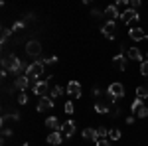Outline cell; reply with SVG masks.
Listing matches in <instances>:
<instances>
[{"instance_id": "obj_2", "label": "cell", "mask_w": 148, "mask_h": 146, "mask_svg": "<svg viewBox=\"0 0 148 146\" xmlns=\"http://www.w3.org/2000/svg\"><path fill=\"white\" fill-rule=\"evenodd\" d=\"M44 67H46L44 59H36L32 65L26 67V75H28V79H30L32 83H36V79L40 77V75H44Z\"/></svg>"}, {"instance_id": "obj_17", "label": "cell", "mask_w": 148, "mask_h": 146, "mask_svg": "<svg viewBox=\"0 0 148 146\" xmlns=\"http://www.w3.org/2000/svg\"><path fill=\"white\" fill-rule=\"evenodd\" d=\"M61 142H63V134H61L59 130H56V132H49V134H47V144L57 146V144H61Z\"/></svg>"}, {"instance_id": "obj_27", "label": "cell", "mask_w": 148, "mask_h": 146, "mask_svg": "<svg viewBox=\"0 0 148 146\" xmlns=\"http://www.w3.org/2000/svg\"><path fill=\"white\" fill-rule=\"evenodd\" d=\"M12 34V30H8V28H2V40H0V42H2V45L6 44V40H8V36Z\"/></svg>"}, {"instance_id": "obj_38", "label": "cell", "mask_w": 148, "mask_h": 146, "mask_svg": "<svg viewBox=\"0 0 148 146\" xmlns=\"http://www.w3.org/2000/svg\"><path fill=\"white\" fill-rule=\"evenodd\" d=\"M111 117H119V107H114L113 111H111Z\"/></svg>"}, {"instance_id": "obj_20", "label": "cell", "mask_w": 148, "mask_h": 146, "mask_svg": "<svg viewBox=\"0 0 148 146\" xmlns=\"http://www.w3.org/2000/svg\"><path fill=\"white\" fill-rule=\"evenodd\" d=\"M95 111L99 112V114H107V112H111V107L105 101H97L95 103Z\"/></svg>"}, {"instance_id": "obj_29", "label": "cell", "mask_w": 148, "mask_h": 146, "mask_svg": "<svg viewBox=\"0 0 148 146\" xmlns=\"http://www.w3.org/2000/svg\"><path fill=\"white\" fill-rule=\"evenodd\" d=\"M24 26H26V20H18V22L12 26V32H16V30H22Z\"/></svg>"}, {"instance_id": "obj_33", "label": "cell", "mask_w": 148, "mask_h": 146, "mask_svg": "<svg viewBox=\"0 0 148 146\" xmlns=\"http://www.w3.org/2000/svg\"><path fill=\"white\" fill-rule=\"evenodd\" d=\"M56 61H57L56 56H51V57H47V59H44V63H46V65H51V63H56Z\"/></svg>"}, {"instance_id": "obj_37", "label": "cell", "mask_w": 148, "mask_h": 146, "mask_svg": "<svg viewBox=\"0 0 148 146\" xmlns=\"http://www.w3.org/2000/svg\"><path fill=\"white\" fill-rule=\"evenodd\" d=\"M134 123V114H130V117H126V124H132Z\"/></svg>"}, {"instance_id": "obj_7", "label": "cell", "mask_w": 148, "mask_h": 146, "mask_svg": "<svg viewBox=\"0 0 148 146\" xmlns=\"http://www.w3.org/2000/svg\"><path fill=\"white\" fill-rule=\"evenodd\" d=\"M114 30H116V22L107 20V24H103V28H101V34L105 38H109V40H114Z\"/></svg>"}, {"instance_id": "obj_18", "label": "cell", "mask_w": 148, "mask_h": 146, "mask_svg": "<svg viewBox=\"0 0 148 146\" xmlns=\"http://www.w3.org/2000/svg\"><path fill=\"white\" fill-rule=\"evenodd\" d=\"M81 136H83L85 140H93V142H97V140H99V136H97V128H91V126H89V128H85V130L81 132Z\"/></svg>"}, {"instance_id": "obj_30", "label": "cell", "mask_w": 148, "mask_h": 146, "mask_svg": "<svg viewBox=\"0 0 148 146\" xmlns=\"http://www.w3.org/2000/svg\"><path fill=\"white\" fill-rule=\"evenodd\" d=\"M65 112H67V114H73V112H75V107H73V103H71V101L65 103Z\"/></svg>"}, {"instance_id": "obj_5", "label": "cell", "mask_w": 148, "mask_h": 146, "mask_svg": "<svg viewBox=\"0 0 148 146\" xmlns=\"http://www.w3.org/2000/svg\"><path fill=\"white\" fill-rule=\"evenodd\" d=\"M121 20H123V24H138L140 16H138V12H136V10H132V8H126V10L121 12Z\"/></svg>"}, {"instance_id": "obj_25", "label": "cell", "mask_w": 148, "mask_h": 146, "mask_svg": "<svg viewBox=\"0 0 148 146\" xmlns=\"http://www.w3.org/2000/svg\"><path fill=\"white\" fill-rule=\"evenodd\" d=\"M97 136H99V138H107V136H109V130H107L105 126H97Z\"/></svg>"}, {"instance_id": "obj_19", "label": "cell", "mask_w": 148, "mask_h": 146, "mask_svg": "<svg viewBox=\"0 0 148 146\" xmlns=\"http://www.w3.org/2000/svg\"><path fill=\"white\" fill-rule=\"evenodd\" d=\"M46 126H47V128H51L53 132H56V130L61 132V124H59V121H57L56 117H47V119H46Z\"/></svg>"}, {"instance_id": "obj_21", "label": "cell", "mask_w": 148, "mask_h": 146, "mask_svg": "<svg viewBox=\"0 0 148 146\" xmlns=\"http://www.w3.org/2000/svg\"><path fill=\"white\" fill-rule=\"evenodd\" d=\"M61 95H63V87H61V85H53V87H51V91H49V97L56 101V99H59V97H61Z\"/></svg>"}, {"instance_id": "obj_22", "label": "cell", "mask_w": 148, "mask_h": 146, "mask_svg": "<svg viewBox=\"0 0 148 146\" xmlns=\"http://www.w3.org/2000/svg\"><path fill=\"white\" fill-rule=\"evenodd\" d=\"M142 107H144V101H142V99H134V101H132V105H130V111H132V114H136L138 111H140V109H142Z\"/></svg>"}, {"instance_id": "obj_14", "label": "cell", "mask_w": 148, "mask_h": 146, "mask_svg": "<svg viewBox=\"0 0 148 146\" xmlns=\"http://www.w3.org/2000/svg\"><path fill=\"white\" fill-rule=\"evenodd\" d=\"M30 83H32V81L28 79V75H20V77H16V81H14V89H20L24 93V91L28 89Z\"/></svg>"}, {"instance_id": "obj_9", "label": "cell", "mask_w": 148, "mask_h": 146, "mask_svg": "<svg viewBox=\"0 0 148 146\" xmlns=\"http://www.w3.org/2000/svg\"><path fill=\"white\" fill-rule=\"evenodd\" d=\"M20 121V112H12V114H2V119H0V124H2V128H8L12 123H18Z\"/></svg>"}, {"instance_id": "obj_1", "label": "cell", "mask_w": 148, "mask_h": 146, "mask_svg": "<svg viewBox=\"0 0 148 146\" xmlns=\"http://www.w3.org/2000/svg\"><path fill=\"white\" fill-rule=\"evenodd\" d=\"M2 69L12 71L14 75H18V77H20V73L26 71V65L20 61V57H18V56H14V53H12V56H6L4 59H2Z\"/></svg>"}, {"instance_id": "obj_13", "label": "cell", "mask_w": 148, "mask_h": 146, "mask_svg": "<svg viewBox=\"0 0 148 146\" xmlns=\"http://www.w3.org/2000/svg\"><path fill=\"white\" fill-rule=\"evenodd\" d=\"M126 57H128V59H132V61H140V63L146 59V57L142 56V51H140L138 47H128V51H126Z\"/></svg>"}, {"instance_id": "obj_40", "label": "cell", "mask_w": 148, "mask_h": 146, "mask_svg": "<svg viewBox=\"0 0 148 146\" xmlns=\"http://www.w3.org/2000/svg\"><path fill=\"white\" fill-rule=\"evenodd\" d=\"M22 146H28V142H24V144H22Z\"/></svg>"}, {"instance_id": "obj_4", "label": "cell", "mask_w": 148, "mask_h": 146, "mask_svg": "<svg viewBox=\"0 0 148 146\" xmlns=\"http://www.w3.org/2000/svg\"><path fill=\"white\" fill-rule=\"evenodd\" d=\"M107 95L111 97V99H125V87H123V83H111L109 85V89H107Z\"/></svg>"}, {"instance_id": "obj_36", "label": "cell", "mask_w": 148, "mask_h": 146, "mask_svg": "<svg viewBox=\"0 0 148 146\" xmlns=\"http://www.w3.org/2000/svg\"><path fill=\"white\" fill-rule=\"evenodd\" d=\"M2 136H12V130L10 128H2Z\"/></svg>"}, {"instance_id": "obj_6", "label": "cell", "mask_w": 148, "mask_h": 146, "mask_svg": "<svg viewBox=\"0 0 148 146\" xmlns=\"http://www.w3.org/2000/svg\"><path fill=\"white\" fill-rule=\"evenodd\" d=\"M26 53L30 57H40V53H42V44H40L38 40H28V44H26Z\"/></svg>"}, {"instance_id": "obj_26", "label": "cell", "mask_w": 148, "mask_h": 146, "mask_svg": "<svg viewBox=\"0 0 148 146\" xmlns=\"http://www.w3.org/2000/svg\"><path fill=\"white\" fill-rule=\"evenodd\" d=\"M140 75L148 77V59H144V61L140 63Z\"/></svg>"}, {"instance_id": "obj_34", "label": "cell", "mask_w": 148, "mask_h": 146, "mask_svg": "<svg viewBox=\"0 0 148 146\" xmlns=\"http://www.w3.org/2000/svg\"><path fill=\"white\" fill-rule=\"evenodd\" d=\"M91 18H93V20L101 18V10H97V8H95V10H91Z\"/></svg>"}, {"instance_id": "obj_15", "label": "cell", "mask_w": 148, "mask_h": 146, "mask_svg": "<svg viewBox=\"0 0 148 146\" xmlns=\"http://www.w3.org/2000/svg\"><path fill=\"white\" fill-rule=\"evenodd\" d=\"M105 16H109V20H111V22L121 20V12H119V8H116L114 4H111V6H107V8H105Z\"/></svg>"}, {"instance_id": "obj_8", "label": "cell", "mask_w": 148, "mask_h": 146, "mask_svg": "<svg viewBox=\"0 0 148 146\" xmlns=\"http://www.w3.org/2000/svg\"><path fill=\"white\" fill-rule=\"evenodd\" d=\"M53 109V99L47 95V97H40V101H38V111L44 112V111H51Z\"/></svg>"}, {"instance_id": "obj_24", "label": "cell", "mask_w": 148, "mask_h": 146, "mask_svg": "<svg viewBox=\"0 0 148 146\" xmlns=\"http://www.w3.org/2000/svg\"><path fill=\"white\" fill-rule=\"evenodd\" d=\"M121 138V130L119 128H111L109 130V140H119Z\"/></svg>"}, {"instance_id": "obj_39", "label": "cell", "mask_w": 148, "mask_h": 146, "mask_svg": "<svg viewBox=\"0 0 148 146\" xmlns=\"http://www.w3.org/2000/svg\"><path fill=\"white\" fill-rule=\"evenodd\" d=\"M93 93H95V97H101V95H103L101 89H93Z\"/></svg>"}, {"instance_id": "obj_10", "label": "cell", "mask_w": 148, "mask_h": 146, "mask_svg": "<svg viewBox=\"0 0 148 146\" xmlns=\"http://www.w3.org/2000/svg\"><path fill=\"white\" fill-rule=\"evenodd\" d=\"M67 93H69V95H73L75 99H79L81 93H83L81 83H79V81H69V83H67Z\"/></svg>"}, {"instance_id": "obj_41", "label": "cell", "mask_w": 148, "mask_h": 146, "mask_svg": "<svg viewBox=\"0 0 148 146\" xmlns=\"http://www.w3.org/2000/svg\"><path fill=\"white\" fill-rule=\"evenodd\" d=\"M146 42H148V36H146Z\"/></svg>"}, {"instance_id": "obj_28", "label": "cell", "mask_w": 148, "mask_h": 146, "mask_svg": "<svg viewBox=\"0 0 148 146\" xmlns=\"http://www.w3.org/2000/svg\"><path fill=\"white\" fill-rule=\"evenodd\" d=\"M134 117H138V119H146V117H148V107H142V109H140Z\"/></svg>"}, {"instance_id": "obj_12", "label": "cell", "mask_w": 148, "mask_h": 146, "mask_svg": "<svg viewBox=\"0 0 148 146\" xmlns=\"http://www.w3.org/2000/svg\"><path fill=\"white\" fill-rule=\"evenodd\" d=\"M128 36H130V40H134V42H142V40H146V32H144L140 26H138V28H130Z\"/></svg>"}, {"instance_id": "obj_32", "label": "cell", "mask_w": 148, "mask_h": 146, "mask_svg": "<svg viewBox=\"0 0 148 146\" xmlns=\"http://www.w3.org/2000/svg\"><path fill=\"white\" fill-rule=\"evenodd\" d=\"M95 146H111V142H109L107 138H99V140L95 142Z\"/></svg>"}, {"instance_id": "obj_23", "label": "cell", "mask_w": 148, "mask_h": 146, "mask_svg": "<svg viewBox=\"0 0 148 146\" xmlns=\"http://www.w3.org/2000/svg\"><path fill=\"white\" fill-rule=\"evenodd\" d=\"M136 97L138 99H148V87H136Z\"/></svg>"}, {"instance_id": "obj_16", "label": "cell", "mask_w": 148, "mask_h": 146, "mask_svg": "<svg viewBox=\"0 0 148 146\" xmlns=\"http://www.w3.org/2000/svg\"><path fill=\"white\" fill-rule=\"evenodd\" d=\"M126 59H128L126 56H123V53H116V56L113 57L114 67L119 69V71H125V69H126Z\"/></svg>"}, {"instance_id": "obj_31", "label": "cell", "mask_w": 148, "mask_h": 146, "mask_svg": "<svg viewBox=\"0 0 148 146\" xmlns=\"http://www.w3.org/2000/svg\"><path fill=\"white\" fill-rule=\"evenodd\" d=\"M18 103H20V105H26V103H28V95H26V93H20V95H18Z\"/></svg>"}, {"instance_id": "obj_11", "label": "cell", "mask_w": 148, "mask_h": 146, "mask_svg": "<svg viewBox=\"0 0 148 146\" xmlns=\"http://www.w3.org/2000/svg\"><path fill=\"white\" fill-rule=\"evenodd\" d=\"M61 134L65 136V138H71V136L75 134V121H65V123L61 124Z\"/></svg>"}, {"instance_id": "obj_3", "label": "cell", "mask_w": 148, "mask_h": 146, "mask_svg": "<svg viewBox=\"0 0 148 146\" xmlns=\"http://www.w3.org/2000/svg\"><path fill=\"white\" fill-rule=\"evenodd\" d=\"M51 81H53V75H49L47 79H40V81L32 83V91L36 95H40V97H47V89H49Z\"/></svg>"}, {"instance_id": "obj_35", "label": "cell", "mask_w": 148, "mask_h": 146, "mask_svg": "<svg viewBox=\"0 0 148 146\" xmlns=\"http://www.w3.org/2000/svg\"><path fill=\"white\" fill-rule=\"evenodd\" d=\"M130 8H132V10L140 8V0H130Z\"/></svg>"}]
</instances>
